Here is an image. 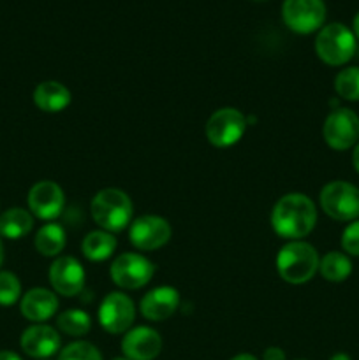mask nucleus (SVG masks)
I'll return each instance as SVG.
<instances>
[{
	"instance_id": "nucleus-1",
	"label": "nucleus",
	"mask_w": 359,
	"mask_h": 360,
	"mask_svg": "<svg viewBox=\"0 0 359 360\" xmlns=\"http://www.w3.org/2000/svg\"><path fill=\"white\" fill-rule=\"evenodd\" d=\"M317 224V207L305 193H287L271 213V227L280 238L299 241L313 231Z\"/></svg>"
},
{
	"instance_id": "nucleus-2",
	"label": "nucleus",
	"mask_w": 359,
	"mask_h": 360,
	"mask_svg": "<svg viewBox=\"0 0 359 360\" xmlns=\"http://www.w3.org/2000/svg\"><path fill=\"white\" fill-rule=\"evenodd\" d=\"M319 253L310 243L291 241L278 252L277 271L284 281L303 285L312 280L319 271Z\"/></svg>"
},
{
	"instance_id": "nucleus-3",
	"label": "nucleus",
	"mask_w": 359,
	"mask_h": 360,
	"mask_svg": "<svg viewBox=\"0 0 359 360\" xmlns=\"http://www.w3.org/2000/svg\"><path fill=\"white\" fill-rule=\"evenodd\" d=\"M90 211L95 224L106 232H120L132 224V200L118 188H104L95 193Z\"/></svg>"
},
{
	"instance_id": "nucleus-4",
	"label": "nucleus",
	"mask_w": 359,
	"mask_h": 360,
	"mask_svg": "<svg viewBox=\"0 0 359 360\" xmlns=\"http://www.w3.org/2000/svg\"><path fill=\"white\" fill-rule=\"evenodd\" d=\"M355 35L344 23H329L315 37V53L327 65H345L355 55Z\"/></svg>"
},
{
	"instance_id": "nucleus-5",
	"label": "nucleus",
	"mask_w": 359,
	"mask_h": 360,
	"mask_svg": "<svg viewBox=\"0 0 359 360\" xmlns=\"http://www.w3.org/2000/svg\"><path fill=\"white\" fill-rule=\"evenodd\" d=\"M320 207L338 221H354L359 217V188L348 181H331L320 190Z\"/></svg>"
},
{
	"instance_id": "nucleus-6",
	"label": "nucleus",
	"mask_w": 359,
	"mask_h": 360,
	"mask_svg": "<svg viewBox=\"0 0 359 360\" xmlns=\"http://www.w3.org/2000/svg\"><path fill=\"white\" fill-rule=\"evenodd\" d=\"M324 141L336 151L354 148L359 141V116L348 108H338L327 115L322 125Z\"/></svg>"
},
{
	"instance_id": "nucleus-7",
	"label": "nucleus",
	"mask_w": 359,
	"mask_h": 360,
	"mask_svg": "<svg viewBox=\"0 0 359 360\" xmlns=\"http://www.w3.org/2000/svg\"><path fill=\"white\" fill-rule=\"evenodd\" d=\"M282 18L296 34H312L324 25L326 4L324 0H284Z\"/></svg>"
},
{
	"instance_id": "nucleus-8",
	"label": "nucleus",
	"mask_w": 359,
	"mask_h": 360,
	"mask_svg": "<svg viewBox=\"0 0 359 360\" xmlns=\"http://www.w3.org/2000/svg\"><path fill=\"white\" fill-rule=\"evenodd\" d=\"M113 281L125 290H136L150 283L155 266L139 253H122L111 264Z\"/></svg>"
},
{
	"instance_id": "nucleus-9",
	"label": "nucleus",
	"mask_w": 359,
	"mask_h": 360,
	"mask_svg": "<svg viewBox=\"0 0 359 360\" xmlns=\"http://www.w3.org/2000/svg\"><path fill=\"white\" fill-rule=\"evenodd\" d=\"M246 130V118L234 108L215 111L206 122V139L217 148H229L238 143Z\"/></svg>"
},
{
	"instance_id": "nucleus-10",
	"label": "nucleus",
	"mask_w": 359,
	"mask_h": 360,
	"mask_svg": "<svg viewBox=\"0 0 359 360\" xmlns=\"http://www.w3.org/2000/svg\"><path fill=\"white\" fill-rule=\"evenodd\" d=\"M136 319V306L123 292H111L99 308V322L109 334H123L130 329Z\"/></svg>"
},
{
	"instance_id": "nucleus-11",
	"label": "nucleus",
	"mask_w": 359,
	"mask_h": 360,
	"mask_svg": "<svg viewBox=\"0 0 359 360\" xmlns=\"http://www.w3.org/2000/svg\"><path fill=\"white\" fill-rule=\"evenodd\" d=\"M129 238L137 250L151 252L162 248L171 239V225L157 214H143L130 224Z\"/></svg>"
},
{
	"instance_id": "nucleus-12",
	"label": "nucleus",
	"mask_w": 359,
	"mask_h": 360,
	"mask_svg": "<svg viewBox=\"0 0 359 360\" xmlns=\"http://www.w3.org/2000/svg\"><path fill=\"white\" fill-rule=\"evenodd\" d=\"M63 206H65V195L55 181L49 179L39 181L28 192V210L41 220H55L62 214Z\"/></svg>"
},
{
	"instance_id": "nucleus-13",
	"label": "nucleus",
	"mask_w": 359,
	"mask_h": 360,
	"mask_svg": "<svg viewBox=\"0 0 359 360\" xmlns=\"http://www.w3.org/2000/svg\"><path fill=\"white\" fill-rule=\"evenodd\" d=\"M53 290L65 297H74L84 287V269L74 257H58L49 267Z\"/></svg>"
},
{
	"instance_id": "nucleus-14",
	"label": "nucleus",
	"mask_w": 359,
	"mask_h": 360,
	"mask_svg": "<svg viewBox=\"0 0 359 360\" xmlns=\"http://www.w3.org/2000/svg\"><path fill=\"white\" fill-rule=\"evenodd\" d=\"M20 347L28 357L44 360L53 357L62 347V340L56 329L44 326V323H34L23 330L20 338Z\"/></svg>"
},
{
	"instance_id": "nucleus-15",
	"label": "nucleus",
	"mask_w": 359,
	"mask_h": 360,
	"mask_svg": "<svg viewBox=\"0 0 359 360\" xmlns=\"http://www.w3.org/2000/svg\"><path fill=\"white\" fill-rule=\"evenodd\" d=\"M123 357L129 360H155L162 352V338L151 327H134L122 340Z\"/></svg>"
},
{
	"instance_id": "nucleus-16",
	"label": "nucleus",
	"mask_w": 359,
	"mask_h": 360,
	"mask_svg": "<svg viewBox=\"0 0 359 360\" xmlns=\"http://www.w3.org/2000/svg\"><path fill=\"white\" fill-rule=\"evenodd\" d=\"M180 294L172 287H157L141 299V313L146 320L162 322L178 309Z\"/></svg>"
},
{
	"instance_id": "nucleus-17",
	"label": "nucleus",
	"mask_w": 359,
	"mask_h": 360,
	"mask_svg": "<svg viewBox=\"0 0 359 360\" xmlns=\"http://www.w3.org/2000/svg\"><path fill=\"white\" fill-rule=\"evenodd\" d=\"M56 309H58V299L48 288H32L20 301L21 315L35 323L49 320Z\"/></svg>"
},
{
	"instance_id": "nucleus-18",
	"label": "nucleus",
	"mask_w": 359,
	"mask_h": 360,
	"mask_svg": "<svg viewBox=\"0 0 359 360\" xmlns=\"http://www.w3.org/2000/svg\"><path fill=\"white\" fill-rule=\"evenodd\" d=\"M34 102L41 111L60 112L70 104V91L58 81H42L35 86Z\"/></svg>"
},
{
	"instance_id": "nucleus-19",
	"label": "nucleus",
	"mask_w": 359,
	"mask_h": 360,
	"mask_svg": "<svg viewBox=\"0 0 359 360\" xmlns=\"http://www.w3.org/2000/svg\"><path fill=\"white\" fill-rule=\"evenodd\" d=\"M32 227H34V217L23 207H11L0 214V238L16 241L25 238Z\"/></svg>"
},
{
	"instance_id": "nucleus-20",
	"label": "nucleus",
	"mask_w": 359,
	"mask_h": 360,
	"mask_svg": "<svg viewBox=\"0 0 359 360\" xmlns=\"http://www.w3.org/2000/svg\"><path fill=\"white\" fill-rule=\"evenodd\" d=\"M83 255L92 262H102V260L109 259L116 250V238L111 232L106 231H94L87 234L83 239Z\"/></svg>"
},
{
	"instance_id": "nucleus-21",
	"label": "nucleus",
	"mask_w": 359,
	"mask_h": 360,
	"mask_svg": "<svg viewBox=\"0 0 359 360\" xmlns=\"http://www.w3.org/2000/svg\"><path fill=\"white\" fill-rule=\"evenodd\" d=\"M65 231L58 224H46L35 234V250L44 257H56L65 248Z\"/></svg>"
},
{
	"instance_id": "nucleus-22",
	"label": "nucleus",
	"mask_w": 359,
	"mask_h": 360,
	"mask_svg": "<svg viewBox=\"0 0 359 360\" xmlns=\"http://www.w3.org/2000/svg\"><path fill=\"white\" fill-rule=\"evenodd\" d=\"M319 271L329 283H341L352 274V262L347 253L329 252L320 259Z\"/></svg>"
},
{
	"instance_id": "nucleus-23",
	"label": "nucleus",
	"mask_w": 359,
	"mask_h": 360,
	"mask_svg": "<svg viewBox=\"0 0 359 360\" xmlns=\"http://www.w3.org/2000/svg\"><path fill=\"white\" fill-rule=\"evenodd\" d=\"M56 326L70 338H81L90 333L92 319L83 309H67L56 319Z\"/></svg>"
},
{
	"instance_id": "nucleus-24",
	"label": "nucleus",
	"mask_w": 359,
	"mask_h": 360,
	"mask_svg": "<svg viewBox=\"0 0 359 360\" xmlns=\"http://www.w3.org/2000/svg\"><path fill=\"white\" fill-rule=\"evenodd\" d=\"M334 90L338 97L345 101H359V67H347L341 69L334 77Z\"/></svg>"
},
{
	"instance_id": "nucleus-25",
	"label": "nucleus",
	"mask_w": 359,
	"mask_h": 360,
	"mask_svg": "<svg viewBox=\"0 0 359 360\" xmlns=\"http://www.w3.org/2000/svg\"><path fill=\"white\" fill-rule=\"evenodd\" d=\"M21 283L11 271H0V306L7 308L20 301Z\"/></svg>"
},
{
	"instance_id": "nucleus-26",
	"label": "nucleus",
	"mask_w": 359,
	"mask_h": 360,
	"mask_svg": "<svg viewBox=\"0 0 359 360\" xmlns=\"http://www.w3.org/2000/svg\"><path fill=\"white\" fill-rule=\"evenodd\" d=\"M58 360H102L101 352L88 341H74L60 352Z\"/></svg>"
},
{
	"instance_id": "nucleus-27",
	"label": "nucleus",
	"mask_w": 359,
	"mask_h": 360,
	"mask_svg": "<svg viewBox=\"0 0 359 360\" xmlns=\"http://www.w3.org/2000/svg\"><path fill=\"white\" fill-rule=\"evenodd\" d=\"M341 248L347 255L359 257V220L351 221L341 234Z\"/></svg>"
},
{
	"instance_id": "nucleus-28",
	"label": "nucleus",
	"mask_w": 359,
	"mask_h": 360,
	"mask_svg": "<svg viewBox=\"0 0 359 360\" xmlns=\"http://www.w3.org/2000/svg\"><path fill=\"white\" fill-rule=\"evenodd\" d=\"M263 360H287L285 357V352L278 347H270L264 350Z\"/></svg>"
},
{
	"instance_id": "nucleus-29",
	"label": "nucleus",
	"mask_w": 359,
	"mask_h": 360,
	"mask_svg": "<svg viewBox=\"0 0 359 360\" xmlns=\"http://www.w3.org/2000/svg\"><path fill=\"white\" fill-rule=\"evenodd\" d=\"M0 360H23L18 354L11 350H2L0 352Z\"/></svg>"
},
{
	"instance_id": "nucleus-30",
	"label": "nucleus",
	"mask_w": 359,
	"mask_h": 360,
	"mask_svg": "<svg viewBox=\"0 0 359 360\" xmlns=\"http://www.w3.org/2000/svg\"><path fill=\"white\" fill-rule=\"evenodd\" d=\"M352 165H354L355 172L359 174V141H358V144L354 146V151H352Z\"/></svg>"
},
{
	"instance_id": "nucleus-31",
	"label": "nucleus",
	"mask_w": 359,
	"mask_h": 360,
	"mask_svg": "<svg viewBox=\"0 0 359 360\" xmlns=\"http://www.w3.org/2000/svg\"><path fill=\"white\" fill-rule=\"evenodd\" d=\"M352 32H354L355 37L359 39V13L354 16V21H352Z\"/></svg>"
},
{
	"instance_id": "nucleus-32",
	"label": "nucleus",
	"mask_w": 359,
	"mask_h": 360,
	"mask_svg": "<svg viewBox=\"0 0 359 360\" xmlns=\"http://www.w3.org/2000/svg\"><path fill=\"white\" fill-rule=\"evenodd\" d=\"M231 360H257V357H253V355L250 354H239L236 355V357H232Z\"/></svg>"
},
{
	"instance_id": "nucleus-33",
	"label": "nucleus",
	"mask_w": 359,
	"mask_h": 360,
	"mask_svg": "<svg viewBox=\"0 0 359 360\" xmlns=\"http://www.w3.org/2000/svg\"><path fill=\"white\" fill-rule=\"evenodd\" d=\"M329 360H352L347 354H334Z\"/></svg>"
},
{
	"instance_id": "nucleus-34",
	"label": "nucleus",
	"mask_w": 359,
	"mask_h": 360,
	"mask_svg": "<svg viewBox=\"0 0 359 360\" xmlns=\"http://www.w3.org/2000/svg\"><path fill=\"white\" fill-rule=\"evenodd\" d=\"M4 262V243H2V238H0V266H2Z\"/></svg>"
},
{
	"instance_id": "nucleus-35",
	"label": "nucleus",
	"mask_w": 359,
	"mask_h": 360,
	"mask_svg": "<svg viewBox=\"0 0 359 360\" xmlns=\"http://www.w3.org/2000/svg\"><path fill=\"white\" fill-rule=\"evenodd\" d=\"M111 360H129V359H125V357H115V359H111Z\"/></svg>"
},
{
	"instance_id": "nucleus-36",
	"label": "nucleus",
	"mask_w": 359,
	"mask_h": 360,
	"mask_svg": "<svg viewBox=\"0 0 359 360\" xmlns=\"http://www.w3.org/2000/svg\"><path fill=\"white\" fill-rule=\"evenodd\" d=\"M253 2H263V0H253Z\"/></svg>"
},
{
	"instance_id": "nucleus-37",
	"label": "nucleus",
	"mask_w": 359,
	"mask_h": 360,
	"mask_svg": "<svg viewBox=\"0 0 359 360\" xmlns=\"http://www.w3.org/2000/svg\"><path fill=\"white\" fill-rule=\"evenodd\" d=\"M299 360H306V359H299Z\"/></svg>"
},
{
	"instance_id": "nucleus-38",
	"label": "nucleus",
	"mask_w": 359,
	"mask_h": 360,
	"mask_svg": "<svg viewBox=\"0 0 359 360\" xmlns=\"http://www.w3.org/2000/svg\"><path fill=\"white\" fill-rule=\"evenodd\" d=\"M44 360H49V359H44Z\"/></svg>"
}]
</instances>
